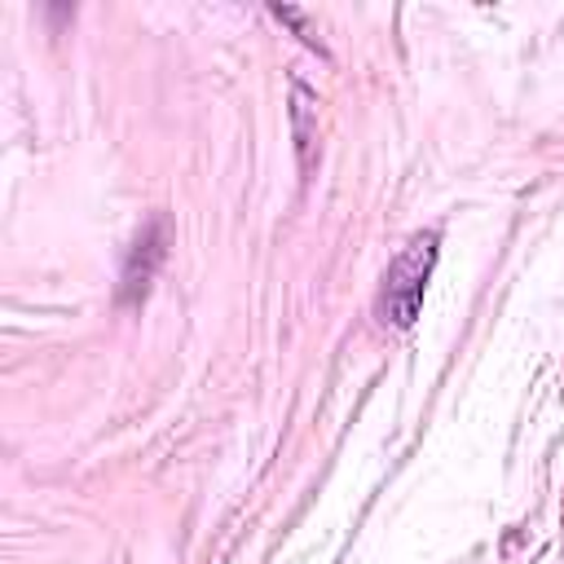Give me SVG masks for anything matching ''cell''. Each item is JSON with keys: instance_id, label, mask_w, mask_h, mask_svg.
<instances>
[{"instance_id": "cell-1", "label": "cell", "mask_w": 564, "mask_h": 564, "mask_svg": "<svg viewBox=\"0 0 564 564\" xmlns=\"http://www.w3.org/2000/svg\"><path fill=\"white\" fill-rule=\"evenodd\" d=\"M436 251H441V234L436 229H423L383 269L379 295H375V313H379L383 326H397V330L414 326L419 304H423V286H427V278L436 269Z\"/></svg>"}, {"instance_id": "cell-2", "label": "cell", "mask_w": 564, "mask_h": 564, "mask_svg": "<svg viewBox=\"0 0 564 564\" xmlns=\"http://www.w3.org/2000/svg\"><path fill=\"white\" fill-rule=\"evenodd\" d=\"M167 260V220L163 216H150L137 234V242L128 247L123 256V273H119V300L123 304H141L154 286V273L159 264Z\"/></svg>"}]
</instances>
